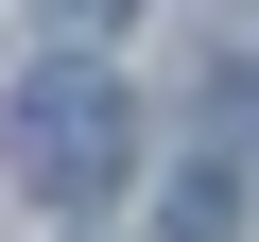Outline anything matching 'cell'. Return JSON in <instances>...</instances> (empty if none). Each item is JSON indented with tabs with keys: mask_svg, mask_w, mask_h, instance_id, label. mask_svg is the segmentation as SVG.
I'll list each match as a JSON object with an SVG mask.
<instances>
[{
	"mask_svg": "<svg viewBox=\"0 0 259 242\" xmlns=\"http://www.w3.org/2000/svg\"><path fill=\"white\" fill-rule=\"evenodd\" d=\"M0 173H18L35 208H104L121 173H139V104H121V69H87V52L18 69V87H0Z\"/></svg>",
	"mask_w": 259,
	"mask_h": 242,
	"instance_id": "6da1fadb",
	"label": "cell"
},
{
	"mask_svg": "<svg viewBox=\"0 0 259 242\" xmlns=\"http://www.w3.org/2000/svg\"><path fill=\"white\" fill-rule=\"evenodd\" d=\"M225 225H242V173H225V156H207V173H173V242H225Z\"/></svg>",
	"mask_w": 259,
	"mask_h": 242,
	"instance_id": "7a4b0ae2",
	"label": "cell"
},
{
	"mask_svg": "<svg viewBox=\"0 0 259 242\" xmlns=\"http://www.w3.org/2000/svg\"><path fill=\"white\" fill-rule=\"evenodd\" d=\"M52 18H69V35H104V18H139V0H52Z\"/></svg>",
	"mask_w": 259,
	"mask_h": 242,
	"instance_id": "3957f363",
	"label": "cell"
}]
</instances>
